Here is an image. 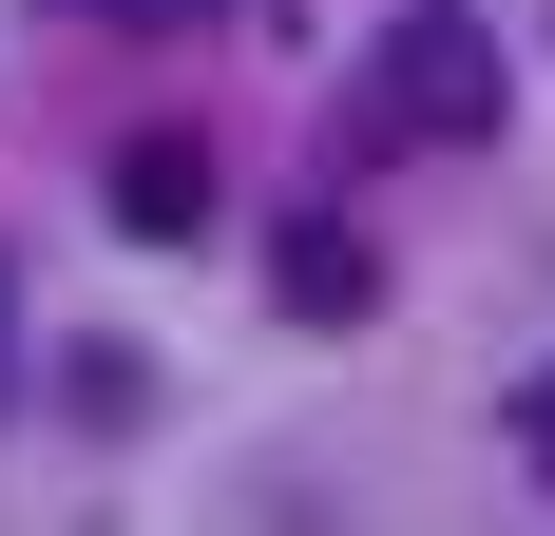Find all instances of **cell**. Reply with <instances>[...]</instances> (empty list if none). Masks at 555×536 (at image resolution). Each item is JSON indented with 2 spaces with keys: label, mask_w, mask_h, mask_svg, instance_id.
<instances>
[{
  "label": "cell",
  "mask_w": 555,
  "mask_h": 536,
  "mask_svg": "<svg viewBox=\"0 0 555 536\" xmlns=\"http://www.w3.org/2000/svg\"><path fill=\"white\" fill-rule=\"evenodd\" d=\"M345 135L364 154H460V135H499V39L460 20V0H402L364 77H345Z\"/></svg>",
  "instance_id": "6da1fadb"
},
{
  "label": "cell",
  "mask_w": 555,
  "mask_h": 536,
  "mask_svg": "<svg viewBox=\"0 0 555 536\" xmlns=\"http://www.w3.org/2000/svg\"><path fill=\"white\" fill-rule=\"evenodd\" d=\"M115 230H134V250H192V230H211V135H134V154H115Z\"/></svg>",
  "instance_id": "7a4b0ae2"
},
{
  "label": "cell",
  "mask_w": 555,
  "mask_h": 536,
  "mask_svg": "<svg viewBox=\"0 0 555 536\" xmlns=\"http://www.w3.org/2000/svg\"><path fill=\"white\" fill-rule=\"evenodd\" d=\"M269 288H287V307H307V326H345V307H384V250H364V230H326V212H307V230H287V250H269Z\"/></svg>",
  "instance_id": "3957f363"
},
{
  "label": "cell",
  "mask_w": 555,
  "mask_h": 536,
  "mask_svg": "<svg viewBox=\"0 0 555 536\" xmlns=\"http://www.w3.org/2000/svg\"><path fill=\"white\" fill-rule=\"evenodd\" d=\"M499 441H517V460H537V480H555V365H537V383H517V403H499Z\"/></svg>",
  "instance_id": "277c9868"
},
{
  "label": "cell",
  "mask_w": 555,
  "mask_h": 536,
  "mask_svg": "<svg viewBox=\"0 0 555 536\" xmlns=\"http://www.w3.org/2000/svg\"><path fill=\"white\" fill-rule=\"evenodd\" d=\"M57 20H211V0H57Z\"/></svg>",
  "instance_id": "5b68a950"
},
{
  "label": "cell",
  "mask_w": 555,
  "mask_h": 536,
  "mask_svg": "<svg viewBox=\"0 0 555 536\" xmlns=\"http://www.w3.org/2000/svg\"><path fill=\"white\" fill-rule=\"evenodd\" d=\"M0 383H20V365H0Z\"/></svg>",
  "instance_id": "8992f818"
}]
</instances>
